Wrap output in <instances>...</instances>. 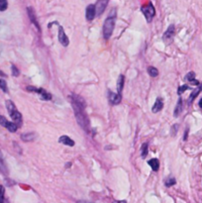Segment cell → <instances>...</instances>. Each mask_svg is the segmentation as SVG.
<instances>
[{
  "instance_id": "17",
  "label": "cell",
  "mask_w": 202,
  "mask_h": 203,
  "mask_svg": "<svg viewBox=\"0 0 202 203\" xmlns=\"http://www.w3.org/2000/svg\"><path fill=\"white\" fill-rule=\"evenodd\" d=\"M149 166L152 167V170L154 171H158L159 170V167H160V162L158 158H152L149 162H148Z\"/></svg>"
},
{
  "instance_id": "37",
  "label": "cell",
  "mask_w": 202,
  "mask_h": 203,
  "mask_svg": "<svg viewBox=\"0 0 202 203\" xmlns=\"http://www.w3.org/2000/svg\"><path fill=\"white\" fill-rule=\"evenodd\" d=\"M198 88L200 89V91H202V83H199V86H198Z\"/></svg>"
},
{
  "instance_id": "32",
  "label": "cell",
  "mask_w": 202,
  "mask_h": 203,
  "mask_svg": "<svg viewBox=\"0 0 202 203\" xmlns=\"http://www.w3.org/2000/svg\"><path fill=\"white\" fill-rule=\"evenodd\" d=\"M76 203H93V202H90V201H85V200H79Z\"/></svg>"
},
{
  "instance_id": "9",
  "label": "cell",
  "mask_w": 202,
  "mask_h": 203,
  "mask_svg": "<svg viewBox=\"0 0 202 203\" xmlns=\"http://www.w3.org/2000/svg\"><path fill=\"white\" fill-rule=\"evenodd\" d=\"M27 12H28V15H29V18H30L31 22L36 26V28L38 29L39 32H41V27H40V25L37 21V16H36V13H35L34 9L32 7H28L27 8Z\"/></svg>"
},
{
  "instance_id": "12",
  "label": "cell",
  "mask_w": 202,
  "mask_h": 203,
  "mask_svg": "<svg viewBox=\"0 0 202 203\" xmlns=\"http://www.w3.org/2000/svg\"><path fill=\"white\" fill-rule=\"evenodd\" d=\"M163 107H164L163 99H161L160 97H159V98H156L154 106H152V113H156V112L160 111V110L163 109Z\"/></svg>"
},
{
  "instance_id": "18",
  "label": "cell",
  "mask_w": 202,
  "mask_h": 203,
  "mask_svg": "<svg viewBox=\"0 0 202 203\" xmlns=\"http://www.w3.org/2000/svg\"><path fill=\"white\" fill-rule=\"evenodd\" d=\"M182 105H183V103H182V99H181V98H179L178 101H177L176 106V108H174V111H173V116H174V117H178V116H179V114L181 113Z\"/></svg>"
},
{
  "instance_id": "24",
  "label": "cell",
  "mask_w": 202,
  "mask_h": 203,
  "mask_svg": "<svg viewBox=\"0 0 202 203\" xmlns=\"http://www.w3.org/2000/svg\"><path fill=\"white\" fill-rule=\"evenodd\" d=\"M176 183V178H168L164 182L165 186H168V187L172 186V185H174Z\"/></svg>"
},
{
  "instance_id": "3",
  "label": "cell",
  "mask_w": 202,
  "mask_h": 203,
  "mask_svg": "<svg viewBox=\"0 0 202 203\" xmlns=\"http://www.w3.org/2000/svg\"><path fill=\"white\" fill-rule=\"evenodd\" d=\"M6 108L8 110L9 115H10V117L12 118L13 122L16 123L18 127H20L22 125V115H21V113L17 110L16 106L11 100L6 101Z\"/></svg>"
},
{
  "instance_id": "30",
  "label": "cell",
  "mask_w": 202,
  "mask_h": 203,
  "mask_svg": "<svg viewBox=\"0 0 202 203\" xmlns=\"http://www.w3.org/2000/svg\"><path fill=\"white\" fill-rule=\"evenodd\" d=\"M8 122H9V121H7V119H6L5 117L2 116V115H0V125L6 128V126H7V124H8Z\"/></svg>"
},
{
  "instance_id": "16",
  "label": "cell",
  "mask_w": 202,
  "mask_h": 203,
  "mask_svg": "<svg viewBox=\"0 0 202 203\" xmlns=\"http://www.w3.org/2000/svg\"><path fill=\"white\" fill-rule=\"evenodd\" d=\"M0 171L3 174H8V169H7V166L4 162V158H3V155L1 151H0Z\"/></svg>"
},
{
  "instance_id": "27",
  "label": "cell",
  "mask_w": 202,
  "mask_h": 203,
  "mask_svg": "<svg viewBox=\"0 0 202 203\" xmlns=\"http://www.w3.org/2000/svg\"><path fill=\"white\" fill-rule=\"evenodd\" d=\"M194 79H195V73H194L193 72H190L189 73H187V74H186V76H185V80H187V81L191 82V81H193Z\"/></svg>"
},
{
  "instance_id": "10",
  "label": "cell",
  "mask_w": 202,
  "mask_h": 203,
  "mask_svg": "<svg viewBox=\"0 0 202 203\" xmlns=\"http://www.w3.org/2000/svg\"><path fill=\"white\" fill-rule=\"evenodd\" d=\"M173 35H174V26L173 25H169L168 30L165 31V33L163 35V40L164 42H170L173 38Z\"/></svg>"
},
{
  "instance_id": "25",
  "label": "cell",
  "mask_w": 202,
  "mask_h": 203,
  "mask_svg": "<svg viewBox=\"0 0 202 203\" xmlns=\"http://www.w3.org/2000/svg\"><path fill=\"white\" fill-rule=\"evenodd\" d=\"M0 88L3 92H8V88H7V83L4 79H0Z\"/></svg>"
},
{
  "instance_id": "2",
  "label": "cell",
  "mask_w": 202,
  "mask_h": 203,
  "mask_svg": "<svg viewBox=\"0 0 202 203\" xmlns=\"http://www.w3.org/2000/svg\"><path fill=\"white\" fill-rule=\"evenodd\" d=\"M115 22H116V9L113 8L112 11L109 13V16L104 21V24H103V36H104L106 40L110 39V37L112 36V33H113L115 27Z\"/></svg>"
},
{
  "instance_id": "15",
  "label": "cell",
  "mask_w": 202,
  "mask_h": 203,
  "mask_svg": "<svg viewBox=\"0 0 202 203\" xmlns=\"http://www.w3.org/2000/svg\"><path fill=\"white\" fill-rule=\"evenodd\" d=\"M36 138H37V135L35 133H25L21 135V139L24 141V142H32Z\"/></svg>"
},
{
  "instance_id": "14",
  "label": "cell",
  "mask_w": 202,
  "mask_h": 203,
  "mask_svg": "<svg viewBox=\"0 0 202 203\" xmlns=\"http://www.w3.org/2000/svg\"><path fill=\"white\" fill-rule=\"evenodd\" d=\"M124 83H125V77L123 74H120L118 77V80H117V93H119V94L122 93Z\"/></svg>"
},
{
  "instance_id": "33",
  "label": "cell",
  "mask_w": 202,
  "mask_h": 203,
  "mask_svg": "<svg viewBox=\"0 0 202 203\" xmlns=\"http://www.w3.org/2000/svg\"><path fill=\"white\" fill-rule=\"evenodd\" d=\"M0 76H3V77H6V73H4L2 70H0Z\"/></svg>"
},
{
  "instance_id": "22",
  "label": "cell",
  "mask_w": 202,
  "mask_h": 203,
  "mask_svg": "<svg viewBox=\"0 0 202 203\" xmlns=\"http://www.w3.org/2000/svg\"><path fill=\"white\" fill-rule=\"evenodd\" d=\"M199 92H200V89L199 88H197V89H195L192 93L190 94V96H189V98H188V104H191L192 103V101H193L196 97H197V95L199 94Z\"/></svg>"
},
{
  "instance_id": "1",
  "label": "cell",
  "mask_w": 202,
  "mask_h": 203,
  "mask_svg": "<svg viewBox=\"0 0 202 203\" xmlns=\"http://www.w3.org/2000/svg\"><path fill=\"white\" fill-rule=\"evenodd\" d=\"M71 101V106H73L76 121L79 126L82 128L85 132H89V121L86 113H85V101L82 97L76 94H71L69 96Z\"/></svg>"
},
{
  "instance_id": "20",
  "label": "cell",
  "mask_w": 202,
  "mask_h": 203,
  "mask_svg": "<svg viewBox=\"0 0 202 203\" xmlns=\"http://www.w3.org/2000/svg\"><path fill=\"white\" fill-rule=\"evenodd\" d=\"M6 129L9 132H11V133H15V132L17 131V129H18V125L14 122H8V124L6 126Z\"/></svg>"
},
{
  "instance_id": "29",
  "label": "cell",
  "mask_w": 202,
  "mask_h": 203,
  "mask_svg": "<svg viewBox=\"0 0 202 203\" xmlns=\"http://www.w3.org/2000/svg\"><path fill=\"white\" fill-rule=\"evenodd\" d=\"M177 130H178V125H177V124L172 125V127L170 128V135H172V136H176V133H177Z\"/></svg>"
},
{
  "instance_id": "35",
  "label": "cell",
  "mask_w": 202,
  "mask_h": 203,
  "mask_svg": "<svg viewBox=\"0 0 202 203\" xmlns=\"http://www.w3.org/2000/svg\"><path fill=\"white\" fill-rule=\"evenodd\" d=\"M115 203H127V201L126 200H121V201H117V202H115Z\"/></svg>"
},
{
  "instance_id": "13",
  "label": "cell",
  "mask_w": 202,
  "mask_h": 203,
  "mask_svg": "<svg viewBox=\"0 0 202 203\" xmlns=\"http://www.w3.org/2000/svg\"><path fill=\"white\" fill-rule=\"evenodd\" d=\"M59 142H60L61 144H64V145H66V146H70V147L74 146V141H73V139H70L69 137L65 136V135L60 137Z\"/></svg>"
},
{
  "instance_id": "7",
  "label": "cell",
  "mask_w": 202,
  "mask_h": 203,
  "mask_svg": "<svg viewBox=\"0 0 202 203\" xmlns=\"http://www.w3.org/2000/svg\"><path fill=\"white\" fill-rule=\"evenodd\" d=\"M108 2H109V0H97L95 7H96V14L98 16L101 15L102 13L105 11L107 5H108Z\"/></svg>"
},
{
  "instance_id": "11",
  "label": "cell",
  "mask_w": 202,
  "mask_h": 203,
  "mask_svg": "<svg viewBox=\"0 0 202 203\" xmlns=\"http://www.w3.org/2000/svg\"><path fill=\"white\" fill-rule=\"evenodd\" d=\"M108 99L112 105H118L122 100V96L119 93H114V92L110 91L108 94Z\"/></svg>"
},
{
  "instance_id": "8",
  "label": "cell",
  "mask_w": 202,
  "mask_h": 203,
  "mask_svg": "<svg viewBox=\"0 0 202 203\" xmlns=\"http://www.w3.org/2000/svg\"><path fill=\"white\" fill-rule=\"evenodd\" d=\"M59 41L64 47H67L69 45V40L65 33V30L61 26H59Z\"/></svg>"
},
{
  "instance_id": "34",
  "label": "cell",
  "mask_w": 202,
  "mask_h": 203,
  "mask_svg": "<svg viewBox=\"0 0 202 203\" xmlns=\"http://www.w3.org/2000/svg\"><path fill=\"white\" fill-rule=\"evenodd\" d=\"M187 135H188V129H186L185 134H184V140H187Z\"/></svg>"
},
{
  "instance_id": "26",
  "label": "cell",
  "mask_w": 202,
  "mask_h": 203,
  "mask_svg": "<svg viewBox=\"0 0 202 203\" xmlns=\"http://www.w3.org/2000/svg\"><path fill=\"white\" fill-rule=\"evenodd\" d=\"M8 7L7 0H0V11H5Z\"/></svg>"
},
{
  "instance_id": "4",
  "label": "cell",
  "mask_w": 202,
  "mask_h": 203,
  "mask_svg": "<svg viewBox=\"0 0 202 203\" xmlns=\"http://www.w3.org/2000/svg\"><path fill=\"white\" fill-rule=\"evenodd\" d=\"M141 11L144 14V16H145L148 23H150L156 15V9H155V7H154V5H152V2H148L147 4H145V5H143L141 7Z\"/></svg>"
},
{
  "instance_id": "28",
  "label": "cell",
  "mask_w": 202,
  "mask_h": 203,
  "mask_svg": "<svg viewBox=\"0 0 202 203\" xmlns=\"http://www.w3.org/2000/svg\"><path fill=\"white\" fill-rule=\"evenodd\" d=\"M188 88H189V86L188 85H186V84H184V85H181V86H179L178 87V89H177V93H178V95H180V94H182L183 92H184L185 90H187Z\"/></svg>"
},
{
  "instance_id": "23",
  "label": "cell",
  "mask_w": 202,
  "mask_h": 203,
  "mask_svg": "<svg viewBox=\"0 0 202 203\" xmlns=\"http://www.w3.org/2000/svg\"><path fill=\"white\" fill-rule=\"evenodd\" d=\"M4 194H5V189L2 185H0V203H7L5 197H4Z\"/></svg>"
},
{
  "instance_id": "6",
  "label": "cell",
  "mask_w": 202,
  "mask_h": 203,
  "mask_svg": "<svg viewBox=\"0 0 202 203\" xmlns=\"http://www.w3.org/2000/svg\"><path fill=\"white\" fill-rule=\"evenodd\" d=\"M96 7L93 4H89L85 10V17L88 21H92L96 16Z\"/></svg>"
},
{
  "instance_id": "19",
  "label": "cell",
  "mask_w": 202,
  "mask_h": 203,
  "mask_svg": "<svg viewBox=\"0 0 202 203\" xmlns=\"http://www.w3.org/2000/svg\"><path fill=\"white\" fill-rule=\"evenodd\" d=\"M148 154H149V145L148 143H144L141 147V156L143 158H147Z\"/></svg>"
},
{
  "instance_id": "36",
  "label": "cell",
  "mask_w": 202,
  "mask_h": 203,
  "mask_svg": "<svg viewBox=\"0 0 202 203\" xmlns=\"http://www.w3.org/2000/svg\"><path fill=\"white\" fill-rule=\"evenodd\" d=\"M199 107H200V108L202 109V98H201V99L199 100Z\"/></svg>"
},
{
  "instance_id": "21",
  "label": "cell",
  "mask_w": 202,
  "mask_h": 203,
  "mask_svg": "<svg viewBox=\"0 0 202 203\" xmlns=\"http://www.w3.org/2000/svg\"><path fill=\"white\" fill-rule=\"evenodd\" d=\"M148 72H149V74L152 77H156V76H159V70L156 69V68H154V67H149V68H148Z\"/></svg>"
},
{
  "instance_id": "31",
  "label": "cell",
  "mask_w": 202,
  "mask_h": 203,
  "mask_svg": "<svg viewBox=\"0 0 202 203\" xmlns=\"http://www.w3.org/2000/svg\"><path fill=\"white\" fill-rule=\"evenodd\" d=\"M11 69H12V74H13V76H18L20 74V72H19V70H18V68L15 67L14 64H12L11 65Z\"/></svg>"
},
{
  "instance_id": "5",
  "label": "cell",
  "mask_w": 202,
  "mask_h": 203,
  "mask_svg": "<svg viewBox=\"0 0 202 203\" xmlns=\"http://www.w3.org/2000/svg\"><path fill=\"white\" fill-rule=\"evenodd\" d=\"M27 90L38 93L39 96H40V98H41L42 100L48 101V100L52 99V94L47 92L45 89H43V88H37V87H34V86H27Z\"/></svg>"
}]
</instances>
